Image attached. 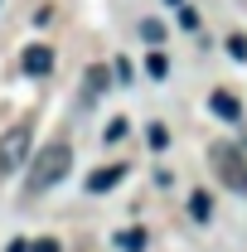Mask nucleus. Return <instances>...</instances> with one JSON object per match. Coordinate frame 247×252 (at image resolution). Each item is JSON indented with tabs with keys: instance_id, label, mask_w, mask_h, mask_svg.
<instances>
[{
	"instance_id": "1",
	"label": "nucleus",
	"mask_w": 247,
	"mask_h": 252,
	"mask_svg": "<svg viewBox=\"0 0 247 252\" xmlns=\"http://www.w3.org/2000/svg\"><path fill=\"white\" fill-rule=\"evenodd\" d=\"M68 170H73V151H68V141H49V146L34 156V165H30V194L54 189Z\"/></svg>"
},
{
	"instance_id": "2",
	"label": "nucleus",
	"mask_w": 247,
	"mask_h": 252,
	"mask_svg": "<svg viewBox=\"0 0 247 252\" xmlns=\"http://www.w3.org/2000/svg\"><path fill=\"white\" fill-rule=\"evenodd\" d=\"M209 160H214L218 185H228V189H238V194H247V160L238 156V146H233V141H218L214 151H209Z\"/></svg>"
},
{
	"instance_id": "3",
	"label": "nucleus",
	"mask_w": 247,
	"mask_h": 252,
	"mask_svg": "<svg viewBox=\"0 0 247 252\" xmlns=\"http://www.w3.org/2000/svg\"><path fill=\"white\" fill-rule=\"evenodd\" d=\"M30 156V126H15L5 141H0V170H20Z\"/></svg>"
},
{
	"instance_id": "4",
	"label": "nucleus",
	"mask_w": 247,
	"mask_h": 252,
	"mask_svg": "<svg viewBox=\"0 0 247 252\" xmlns=\"http://www.w3.org/2000/svg\"><path fill=\"white\" fill-rule=\"evenodd\" d=\"M49 68H54V49H49V44H30V49H25V73L39 78V73H49Z\"/></svg>"
},
{
	"instance_id": "5",
	"label": "nucleus",
	"mask_w": 247,
	"mask_h": 252,
	"mask_svg": "<svg viewBox=\"0 0 247 252\" xmlns=\"http://www.w3.org/2000/svg\"><path fill=\"white\" fill-rule=\"evenodd\" d=\"M122 175H126V165H102L93 180H88V189H93V194H107L112 185H122Z\"/></svg>"
},
{
	"instance_id": "6",
	"label": "nucleus",
	"mask_w": 247,
	"mask_h": 252,
	"mask_svg": "<svg viewBox=\"0 0 247 252\" xmlns=\"http://www.w3.org/2000/svg\"><path fill=\"white\" fill-rule=\"evenodd\" d=\"M209 107H214L223 122H238V117H243V102H238L233 93H214V97H209Z\"/></svg>"
},
{
	"instance_id": "7",
	"label": "nucleus",
	"mask_w": 247,
	"mask_h": 252,
	"mask_svg": "<svg viewBox=\"0 0 247 252\" xmlns=\"http://www.w3.org/2000/svg\"><path fill=\"white\" fill-rule=\"evenodd\" d=\"M189 214H194V219L204 223V219H209V214H214V199H209L204 189H194V194H189Z\"/></svg>"
},
{
	"instance_id": "8",
	"label": "nucleus",
	"mask_w": 247,
	"mask_h": 252,
	"mask_svg": "<svg viewBox=\"0 0 247 252\" xmlns=\"http://www.w3.org/2000/svg\"><path fill=\"white\" fill-rule=\"evenodd\" d=\"M107 78H112L107 68H88V97H102V93H107Z\"/></svg>"
},
{
	"instance_id": "9",
	"label": "nucleus",
	"mask_w": 247,
	"mask_h": 252,
	"mask_svg": "<svg viewBox=\"0 0 247 252\" xmlns=\"http://www.w3.org/2000/svg\"><path fill=\"white\" fill-rule=\"evenodd\" d=\"M117 243H122L126 252H141V248H146V228H126V233L117 238Z\"/></svg>"
},
{
	"instance_id": "10",
	"label": "nucleus",
	"mask_w": 247,
	"mask_h": 252,
	"mask_svg": "<svg viewBox=\"0 0 247 252\" xmlns=\"http://www.w3.org/2000/svg\"><path fill=\"white\" fill-rule=\"evenodd\" d=\"M126 131H131V126H126V117H117V122H107V131H102V141H122Z\"/></svg>"
},
{
	"instance_id": "11",
	"label": "nucleus",
	"mask_w": 247,
	"mask_h": 252,
	"mask_svg": "<svg viewBox=\"0 0 247 252\" xmlns=\"http://www.w3.org/2000/svg\"><path fill=\"white\" fill-rule=\"evenodd\" d=\"M228 54H233V59H247V34H233V39H228Z\"/></svg>"
},
{
	"instance_id": "12",
	"label": "nucleus",
	"mask_w": 247,
	"mask_h": 252,
	"mask_svg": "<svg viewBox=\"0 0 247 252\" xmlns=\"http://www.w3.org/2000/svg\"><path fill=\"white\" fill-rule=\"evenodd\" d=\"M146 68H151L155 78H165V73H170V63H165V54H151V59H146Z\"/></svg>"
},
{
	"instance_id": "13",
	"label": "nucleus",
	"mask_w": 247,
	"mask_h": 252,
	"mask_svg": "<svg viewBox=\"0 0 247 252\" xmlns=\"http://www.w3.org/2000/svg\"><path fill=\"white\" fill-rule=\"evenodd\" d=\"M151 146H155V151H165V146H170V131H165V126H151Z\"/></svg>"
},
{
	"instance_id": "14",
	"label": "nucleus",
	"mask_w": 247,
	"mask_h": 252,
	"mask_svg": "<svg viewBox=\"0 0 247 252\" xmlns=\"http://www.w3.org/2000/svg\"><path fill=\"white\" fill-rule=\"evenodd\" d=\"M30 252H59V243H54V238H44V243H30Z\"/></svg>"
},
{
	"instance_id": "15",
	"label": "nucleus",
	"mask_w": 247,
	"mask_h": 252,
	"mask_svg": "<svg viewBox=\"0 0 247 252\" xmlns=\"http://www.w3.org/2000/svg\"><path fill=\"white\" fill-rule=\"evenodd\" d=\"M170 5H180V0H170Z\"/></svg>"
}]
</instances>
